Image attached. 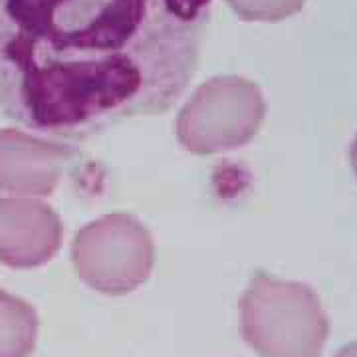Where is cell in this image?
Segmentation results:
<instances>
[{
	"label": "cell",
	"mask_w": 357,
	"mask_h": 357,
	"mask_svg": "<svg viewBox=\"0 0 357 357\" xmlns=\"http://www.w3.org/2000/svg\"><path fill=\"white\" fill-rule=\"evenodd\" d=\"M211 16L213 0H0V109L58 141L165 114Z\"/></svg>",
	"instance_id": "6da1fadb"
},
{
	"label": "cell",
	"mask_w": 357,
	"mask_h": 357,
	"mask_svg": "<svg viewBox=\"0 0 357 357\" xmlns=\"http://www.w3.org/2000/svg\"><path fill=\"white\" fill-rule=\"evenodd\" d=\"M241 333L260 357H319L330 319L307 284L258 272L241 298Z\"/></svg>",
	"instance_id": "7a4b0ae2"
},
{
	"label": "cell",
	"mask_w": 357,
	"mask_h": 357,
	"mask_svg": "<svg viewBox=\"0 0 357 357\" xmlns=\"http://www.w3.org/2000/svg\"><path fill=\"white\" fill-rule=\"evenodd\" d=\"M264 115V96L255 82L217 76L195 89L178 112V143L195 155L232 151L255 139Z\"/></svg>",
	"instance_id": "3957f363"
},
{
	"label": "cell",
	"mask_w": 357,
	"mask_h": 357,
	"mask_svg": "<svg viewBox=\"0 0 357 357\" xmlns=\"http://www.w3.org/2000/svg\"><path fill=\"white\" fill-rule=\"evenodd\" d=\"M72 262L79 280L105 296L135 292L151 276L155 244L135 217L115 213L77 230Z\"/></svg>",
	"instance_id": "277c9868"
},
{
	"label": "cell",
	"mask_w": 357,
	"mask_h": 357,
	"mask_svg": "<svg viewBox=\"0 0 357 357\" xmlns=\"http://www.w3.org/2000/svg\"><path fill=\"white\" fill-rule=\"evenodd\" d=\"M76 149L16 129L0 131V195L46 197L74 161Z\"/></svg>",
	"instance_id": "5b68a950"
},
{
	"label": "cell",
	"mask_w": 357,
	"mask_h": 357,
	"mask_svg": "<svg viewBox=\"0 0 357 357\" xmlns=\"http://www.w3.org/2000/svg\"><path fill=\"white\" fill-rule=\"evenodd\" d=\"M64 227L56 211L36 197H0V262L36 268L62 246Z\"/></svg>",
	"instance_id": "8992f818"
},
{
	"label": "cell",
	"mask_w": 357,
	"mask_h": 357,
	"mask_svg": "<svg viewBox=\"0 0 357 357\" xmlns=\"http://www.w3.org/2000/svg\"><path fill=\"white\" fill-rule=\"evenodd\" d=\"M36 310L0 288V357H28L36 347Z\"/></svg>",
	"instance_id": "52a82bcc"
},
{
	"label": "cell",
	"mask_w": 357,
	"mask_h": 357,
	"mask_svg": "<svg viewBox=\"0 0 357 357\" xmlns=\"http://www.w3.org/2000/svg\"><path fill=\"white\" fill-rule=\"evenodd\" d=\"M227 4L244 20L278 22L300 13L306 0H227Z\"/></svg>",
	"instance_id": "ba28073f"
},
{
	"label": "cell",
	"mask_w": 357,
	"mask_h": 357,
	"mask_svg": "<svg viewBox=\"0 0 357 357\" xmlns=\"http://www.w3.org/2000/svg\"><path fill=\"white\" fill-rule=\"evenodd\" d=\"M333 357H357V342H354V344H347L344 345L337 354Z\"/></svg>",
	"instance_id": "9c48e42d"
},
{
	"label": "cell",
	"mask_w": 357,
	"mask_h": 357,
	"mask_svg": "<svg viewBox=\"0 0 357 357\" xmlns=\"http://www.w3.org/2000/svg\"><path fill=\"white\" fill-rule=\"evenodd\" d=\"M351 167H354V171H356L357 175V135L356 139H354V145H351Z\"/></svg>",
	"instance_id": "30bf717a"
}]
</instances>
